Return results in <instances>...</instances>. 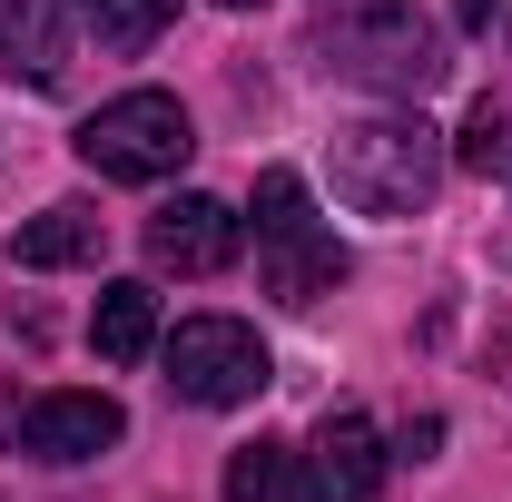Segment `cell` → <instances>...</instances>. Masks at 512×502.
Here are the masks:
<instances>
[{
  "mask_svg": "<svg viewBox=\"0 0 512 502\" xmlns=\"http://www.w3.org/2000/svg\"><path fill=\"white\" fill-rule=\"evenodd\" d=\"M325 178L355 217H424L444 188V138L424 109H375V119H345L325 148Z\"/></svg>",
  "mask_w": 512,
  "mask_h": 502,
  "instance_id": "1",
  "label": "cell"
},
{
  "mask_svg": "<svg viewBox=\"0 0 512 502\" xmlns=\"http://www.w3.org/2000/svg\"><path fill=\"white\" fill-rule=\"evenodd\" d=\"M325 69L414 109V99L444 79V40H434V20H424L414 0H375V10H355V20L325 30Z\"/></svg>",
  "mask_w": 512,
  "mask_h": 502,
  "instance_id": "2",
  "label": "cell"
},
{
  "mask_svg": "<svg viewBox=\"0 0 512 502\" xmlns=\"http://www.w3.org/2000/svg\"><path fill=\"white\" fill-rule=\"evenodd\" d=\"M79 168H99L109 188H158V178H178L197 148L188 109L168 99V89H128V99H109V109H89L79 119Z\"/></svg>",
  "mask_w": 512,
  "mask_h": 502,
  "instance_id": "3",
  "label": "cell"
},
{
  "mask_svg": "<svg viewBox=\"0 0 512 502\" xmlns=\"http://www.w3.org/2000/svg\"><path fill=\"white\" fill-rule=\"evenodd\" d=\"M168 384H178V404L237 414V404H256V394L276 384V365H266L256 325H237V315H188V325L168 335Z\"/></svg>",
  "mask_w": 512,
  "mask_h": 502,
  "instance_id": "4",
  "label": "cell"
},
{
  "mask_svg": "<svg viewBox=\"0 0 512 502\" xmlns=\"http://www.w3.org/2000/svg\"><path fill=\"white\" fill-rule=\"evenodd\" d=\"M256 266H266V296L276 306H316V296L345 286V247L316 227V207L286 217V227H256Z\"/></svg>",
  "mask_w": 512,
  "mask_h": 502,
  "instance_id": "5",
  "label": "cell"
},
{
  "mask_svg": "<svg viewBox=\"0 0 512 502\" xmlns=\"http://www.w3.org/2000/svg\"><path fill=\"white\" fill-rule=\"evenodd\" d=\"M148 256L158 266H178V276H227L237 266V207L227 197H168L158 217H148Z\"/></svg>",
  "mask_w": 512,
  "mask_h": 502,
  "instance_id": "6",
  "label": "cell"
},
{
  "mask_svg": "<svg viewBox=\"0 0 512 502\" xmlns=\"http://www.w3.org/2000/svg\"><path fill=\"white\" fill-rule=\"evenodd\" d=\"M119 434H128V414L109 394H30L20 404V453H40V463H89Z\"/></svg>",
  "mask_w": 512,
  "mask_h": 502,
  "instance_id": "7",
  "label": "cell"
},
{
  "mask_svg": "<svg viewBox=\"0 0 512 502\" xmlns=\"http://www.w3.org/2000/svg\"><path fill=\"white\" fill-rule=\"evenodd\" d=\"M306 463H316V493L325 502H375L384 493V434L355 414V404H335L306 443Z\"/></svg>",
  "mask_w": 512,
  "mask_h": 502,
  "instance_id": "8",
  "label": "cell"
},
{
  "mask_svg": "<svg viewBox=\"0 0 512 502\" xmlns=\"http://www.w3.org/2000/svg\"><path fill=\"white\" fill-rule=\"evenodd\" d=\"M10 266H30V276H60V266H99V207H79V197H60V207H40L20 237H10Z\"/></svg>",
  "mask_w": 512,
  "mask_h": 502,
  "instance_id": "9",
  "label": "cell"
},
{
  "mask_svg": "<svg viewBox=\"0 0 512 502\" xmlns=\"http://www.w3.org/2000/svg\"><path fill=\"white\" fill-rule=\"evenodd\" d=\"M227 502H325V493L296 443H237L227 453Z\"/></svg>",
  "mask_w": 512,
  "mask_h": 502,
  "instance_id": "10",
  "label": "cell"
},
{
  "mask_svg": "<svg viewBox=\"0 0 512 502\" xmlns=\"http://www.w3.org/2000/svg\"><path fill=\"white\" fill-rule=\"evenodd\" d=\"M60 0H0V69L10 79H30V89H50L60 79Z\"/></svg>",
  "mask_w": 512,
  "mask_h": 502,
  "instance_id": "11",
  "label": "cell"
},
{
  "mask_svg": "<svg viewBox=\"0 0 512 502\" xmlns=\"http://www.w3.org/2000/svg\"><path fill=\"white\" fill-rule=\"evenodd\" d=\"M89 345H99L109 365H138V355L158 345V286H138V276L99 286V306H89Z\"/></svg>",
  "mask_w": 512,
  "mask_h": 502,
  "instance_id": "12",
  "label": "cell"
},
{
  "mask_svg": "<svg viewBox=\"0 0 512 502\" xmlns=\"http://www.w3.org/2000/svg\"><path fill=\"white\" fill-rule=\"evenodd\" d=\"M79 20H89V40L99 50H148L168 20H178V0H69Z\"/></svg>",
  "mask_w": 512,
  "mask_h": 502,
  "instance_id": "13",
  "label": "cell"
},
{
  "mask_svg": "<svg viewBox=\"0 0 512 502\" xmlns=\"http://www.w3.org/2000/svg\"><path fill=\"white\" fill-rule=\"evenodd\" d=\"M453 158H463V168H483V178H493V168L512 158V119L493 109V99H483V109L463 119V138H453Z\"/></svg>",
  "mask_w": 512,
  "mask_h": 502,
  "instance_id": "14",
  "label": "cell"
},
{
  "mask_svg": "<svg viewBox=\"0 0 512 502\" xmlns=\"http://www.w3.org/2000/svg\"><path fill=\"white\" fill-rule=\"evenodd\" d=\"M434 443H444V414H414V424H404V463H424Z\"/></svg>",
  "mask_w": 512,
  "mask_h": 502,
  "instance_id": "15",
  "label": "cell"
},
{
  "mask_svg": "<svg viewBox=\"0 0 512 502\" xmlns=\"http://www.w3.org/2000/svg\"><path fill=\"white\" fill-rule=\"evenodd\" d=\"M493 10H503V0H453V20H463V30H493Z\"/></svg>",
  "mask_w": 512,
  "mask_h": 502,
  "instance_id": "16",
  "label": "cell"
},
{
  "mask_svg": "<svg viewBox=\"0 0 512 502\" xmlns=\"http://www.w3.org/2000/svg\"><path fill=\"white\" fill-rule=\"evenodd\" d=\"M217 10H266V0H217Z\"/></svg>",
  "mask_w": 512,
  "mask_h": 502,
  "instance_id": "17",
  "label": "cell"
}]
</instances>
